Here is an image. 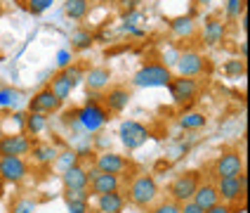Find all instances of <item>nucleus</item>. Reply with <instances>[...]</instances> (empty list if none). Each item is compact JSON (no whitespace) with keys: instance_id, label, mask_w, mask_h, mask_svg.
I'll return each instance as SVG.
<instances>
[{"instance_id":"nucleus-1","label":"nucleus","mask_w":250,"mask_h":213,"mask_svg":"<svg viewBox=\"0 0 250 213\" xmlns=\"http://www.w3.org/2000/svg\"><path fill=\"white\" fill-rule=\"evenodd\" d=\"M156 199H158V185L153 175H137L127 187V201L139 209L151 206Z\"/></svg>"},{"instance_id":"nucleus-2","label":"nucleus","mask_w":250,"mask_h":213,"mask_svg":"<svg viewBox=\"0 0 250 213\" xmlns=\"http://www.w3.org/2000/svg\"><path fill=\"white\" fill-rule=\"evenodd\" d=\"M76 121H78V126L83 128L85 133H97V130L106 126L109 112L99 102H85L83 107L76 112Z\"/></svg>"},{"instance_id":"nucleus-3","label":"nucleus","mask_w":250,"mask_h":213,"mask_svg":"<svg viewBox=\"0 0 250 213\" xmlns=\"http://www.w3.org/2000/svg\"><path fill=\"white\" fill-rule=\"evenodd\" d=\"M215 189L220 194V201L229 204V206L243 201L246 199V189H248V175H246V170L241 175H234V178H217Z\"/></svg>"},{"instance_id":"nucleus-4","label":"nucleus","mask_w":250,"mask_h":213,"mask_svg":"<svg viewBox=\"0 0 250 213\" xmlns=\"http://www.w3.org/2000/svg\"><path fill=\"white\" fill-rule=\"evenodd\" d=\"M132 81L139 88H163V85H170L172 71L167 69L166 64H144L132 76Z\"/></svg>"},{"instance_id":"nucleus-5","label":"nucleus","mask_w":250,"mask_h":213,"mask_svg":"<svg viewBox=\"0 0 250 213\" xmlns=\"http://www.w3.org/2000/svg\"><path fill=\"white\" fill-rule=\"evenodd\" d=\"M198 185H201V173L198 170H184L180 175H175V180L170 183V199L177 201V204L191 201Z\"/></svg>"},{"instance_id":"nucleus-6","label":"nucleus","mask_w":250,"mask_h":213,"mask_svg":"<svg viewBox=\"0 0 250 213\" xmlns=\"http://www.w3.org/2000/svg\"><path fill=\"white\" fill-rule=\"evenodd\" d=\"M243 170H246V161H243V156L238 154L236 149L222 152L212 164L215 178H234V175H241Z\"/></svg>"},{"instance_id":"nucleus-7","label":"nucleus","mask_w":250,"mask_h":213,"mask_svg":"<svg viewBox=\"0 0 250 213\" xmlns=\"http://www.w3.org/2000/svg\"><path fill=\"white\" fill-rule=\"evenodd\" d=\"M28 175V161L24 156H0V180L2 183H21Z\"/></svg>"},{"instance_id":"nucleus-8","label":"nucleus","mask_w":250,"mask_h":213,"mask_svg":"<svg viewBox=\"0 0 250 213\" xmlns=\"http://www.w3.org/2000/svg\"><path fill=\"white\" fill-rule=\"evenodd\" d=\"M118 138L125 147L132 152V149H139L144 142L151 138V133L146 130V126H142L139 121H123L121 128H118Z\"/></svg>"},{"instance_id":"nucleus-9","label":"nucleus","mask_w":250,"mask_h":213,"mask_svg":"<svg viewBox=\"0 0 250 213\" xmlns=\"http://www.w3.org/2000/svg\"><path fill=\"white\" fill-rule=\"evenodd\" d=\"M31 138L26 133H7L0 135V156H26L31 152Z\"/></svg>"},{"instance_id":"nucleus-10","label":"nucleus","mask_w":250,"mask_h":213,"mask_svg":"<svg viewBox=\"0 0 250 213\" xmlns=\"http://www.w3.org/2000/svg\"><path fill=\"white\" fill-rule=\"evenodd\" d=\"M201 85H198V78H187V76H180V78H172L170 81V93H172V99L177 104H184V102H191V99L198 95Z\"/></svg>"},{"instance_id":"nucleus-11","label":"nucleus","mask_w":250,"mask_h":213,"mask_svg":"<svg viewBox=\"0 0 250 213\" xmlns=\"http://www.w3.org/2000/svg\"><path fill=\"white\" fill-rule=\"evenodd\" d=\"M177 71H180V76H187V78H196L203 67H206V59L201 52H196V50H187V52H182L177 57Z\"/></svg>"},{"instance_id":"nucleus-12","label":"nucleus","mask_w":250,"mask_h":213,"mask_svg":"<svg viewBox=\"0 0 250 213\" xmlns=\"http://www.w3.org/2000/svg\"><path fill=\"white\" fill-rule=\"evenodd\" d=\"M90 175V192L92 194H109V192H116L121 189V178L118 175H111V173H99V170H87Z\"/></svg>"},{"instance_id":"nucleus-13","label":"nucleus","mask_w":250,"mask_h":213,"mask_svg":"<svg viewBox=\"0 0 250 213\" xmlns=\"http://www.w3.org/2000/svg\"><path fill=\"white\" fill-rule=\"evenodd\" d=\"M62 107V102L55 97V93L50 90V88H42V90H38L36 95H33V99L28 102V109L31 112H36V114H52L57 112Z\"/></svg>"},{"instance_id":"nucleus-14","label":"nucleus","mask_w":250,"mask_h":213,"mask_svg":"<svg viewBox=\"0 0 250 213\" xmlns=\"http://www.w3.org/2000/svg\"><path fill=\"white\" fill-rule=\"evenodd\" d=\"M95 166L99 173H111V175H121L123 170H127V161L125 156L116 154V152H102L95 159Z\"/></svg>"},{"instance_id":"nucleus-15","label":"nucleus","mask_w":250,"mask_h":213,"mask_svg":"<svg viewBox=\"0 0 250 213\" xmlns=\"http://www.w3.org/2000/svg\"><path fill=\"white\" fill-rule=\"evenodd\" d=\"M62 183H64V189H87L90 175L81 164H76V166H71L62 173Z\"/></svg>"},{"instance_id":"nucleus-16","label":"nucleus","mask_w":250,"mask_h":213,"mask_svg":"<svg viewBox=\"0 0 250 213\" xmlns=\"http://www.w3.org/2000/svg\"><path fill=\"white\" fill-rule=\"evenodd\" d=\"M127 102H130V90L123 88V85H116L104 97V109L109 114H121L127 107Z\"/></svg>"},{"instance_id":"nucleus-17","label":"nucleus","mask_w":250,"mask_h":213,"mask_svg":"<svg viewBox=\"0 0 250 213\" xmlns=\"http://www.w3.org/2000/svg\"><path fill=\"white\" fill-rule=\"evenodd\" d=\"M28 154L33 159V164H38V166H50V164H55L59 149H57L52 142H33Z\"/></svg>"},{"instance_id":"nucleus-18","label":"nucleus","mask_w":250,"mask_h":213,"mask_svg":"<svg viewBox=\"0 0 250 213\" xmlns=\"http://www.w3.org/2000/svg\"><path fill=\"white\" fill-rule=\"evenodd\" d=\"M191 201L198 204L203 211H208V209H212L215 204H220V194H217V189H215V183H201L196 187Z\"/></svg>"},{"instance_id":"nucleus-19","label":"nucleus","mask_w":250,"mask_h":213,"mask_svg":"<svg viewBox=\"0 0 250 213\" xmlns=\"http://www.w3.org/2000/svg\"><path fill=\"white\" fill-rule=\"evenodd\" d=\"M125 204H127V199L123 197V192H121V189L109 192V194H99L97 197L99 213H123Z\"/></svg>"},{"instance_id":"nucleus-20","label":"nucleus","mask_w":250,"mask_h":213,"mask_svg":"<svg viewBox=\"0 0 250 213\" xmlns=\"http://www.w3.org/2000/svg\"><path fill=\"white\" fill-rule=\"evenodd\" d=\"M85 85L90 88V90H104L109 81H111V71L106 69V67H92L90 71H85Z\"/></svg>"},{"instance_id":"nucleus-21","label":"nucleus","mask_w":250,"mask_h":213,"mask_svg":"<svg viewBox=\"0 0 250 213\" xmlns=\"http://www.w3.org/2000/svg\"><path fill=\"white\" fill-rule=\"evenodd\" d=\"M224 33H227V28L220 19H208L206 24H203V41L206 45L210 47H215V45H220L224 41Z\"/></svg>"},{"instance_id":"nucleus-22","label":"nucleus","mask_w":250,"mask_h":213,"mask_svg":"<svg viewBox=\"0 0 250 213\" xmlns=\"http://www.w3.org/2000/svg\"><path fill=\"white\" fill-rule=\"evenodd\" d=\"M50 90L55 93V97L59 99V102H64V99L71 97V93H73V85H71V81L66 78V73H64V71H59V73H55V76H52Z\"/></svg>"},{"instance_id":"nucleus-23","label":"nucleus","mask_w":250,"mask_h":213,"mask_svg":"<svg viewBox=\"0 0 250 213\" xmlns=\"http://www.w3.org/2000/svg\"><path fill=\"white\" fill-rule=\"evenodd\" d=\"M45 128H47V116L45 114L31 112L28 116H24V130H26V135H41Z\"/></svg>"},{"instance_id":"nucleus-24","label":"nucleus","mask_w":250,"mask_h":213,"mask_svg":"<svg viewBox=\"0 0 250 213\" xmlns=\"http://www.w3.org/2000/svg\"><path fill=\"white\" fill-rule=\"evenodd\" d=\"M64 12L66 17L71 19H85L87 12H90V0H66V5H64Z\"/></svg>"},{"instance_id":"nucleus-25","label":"nucleus","mask_w":250,"mask_h":213,"mask_svg":"<svg viewBox=\"0 0 250 213\" xmlns=\"http://www.w3.org/2000/svg\"><path fill=\"white\" fill-rule=\"evenodd\" d=\"M206 114L203 112H187L180 116V126L184 128V130H198V128L206 126Z\"/></svg>"},{"instance_id":"nucleus-26","label":"nucleus","mask_w":250,"mask_h":213,"mask_svg":"<svg viewBox=\"0 0 250 213\" xmlns=\"http://www.w3.org/2000/svg\"><path fill=\"white\" fill-rule=\"evenodd\" d=\"M170 28L175 31V36L189 38V36L194 33V19H191V17H177V19H172Z\"/></svg>"},{"instance_id":"nucleus-27","label":"nucleus","mask_w":250,"mask_h":213,"mask_svg":"<svg viewBox=\"0 0 250 213\" xmlns=\"http://www.w3.org/2000/svg\"><path fill=\"white\" fill-rule=\"evenodd\" d=\"M71 45H73L76 50H87V47L92 45V33H90L87 28L73 31V33H71Z\"/></svg>"},{"instance_id":"nucleus-28","label":"nucleus","mask_w":250,"mask_h":213,"mask_svg":"<svg viewBox=\"0 0 250 213\" xmlns=\"http://www.w3.org/2000/svg\"><path fill=\"white\" fill-rule=\"evenodd\" d=\"M55 164H57V168L64 173L66 168H71V166H76V164H78V154H76L73 149L59 152V154H57V159H55Z\"/></svg>"},{"instance_id":"nucleus-29","label":"nucleus","mask_w":250,"mask_h":213,"mask_svg":"<svg viewBox=\"0 0 250 213\" xmlns=\"http://www.w3.org/2000/svg\"><path fill=\"white\" fill-rule=\"evenodd\" d=\"M64 73H66V78L71 81L73 88H76L78 83H83V78H85V71L81 69V67H76V64H69V67L64 69Z\"/></svg>"},{"instance_id":"nucleus-30","label":"nucleus","mask_w":250,"mask_h":213,"mask_svg":"<svg viewBox=\"0 0 250 213\" xmlns=\"http://www.w3.org/2000/svg\"><path fill=\"white\" fill-rule=\"evenodd\" d=\"M17 99H19V93L14 88H0V107H14Z\"/></svg>"},{"instance_id":"nucleus-31","label":"nucleus","mask_w":250,"mask_h":213,"mask_svg":"<svg viewBox=\"0 0 250 213\" xmlns=\"http://www.w3.org/2000/svg\"><path fill=\"white\" fill-rule=\"evenodd\" d=\"M26 5L31 14H42L45 10H50L55 5V0H26Z\"/></svg>"},{"instance_id":"nucleus-32","label":"nucleus","mask_w":250,"mask_h":213,"mask_svg":"<svg viewBox=\"0 0 250 213\" xmlns=\"http://www.w3.org/2000/svg\"><path fill=\"white\" fill-rule=\"evenodd\" d=\"M36 206H38V204H36L33 199H19V201H14L12 213H33Z\"/></svg>"},{"instance_id":"nucleus-33","label":"nucleus","mask_w":250,"mask_h":213,"mask_svg":"<svg viewBox=\"0 0 250 213\" xmlns=\"http://www.w3.org/2000/svg\"><path fill=\"white\" fill-rule=\"evenodd\" d=\"M151 213H180V204L172 201V199H167V201L156 204V206L151 209Z\"/></svg>"},{"instance_id":"nucleus-34","label":"nucleus","mask_w":250,"mask_h":213,"mask_svg":"<svg viewBox=\"0 0 250 213\" xmlns=\"http://www.w3.org/2000/svg\"><path fill=\"white\" fill-rule=\"evenodd\" d=\"M64 199L66 201H90V192L87 189H64Z\"/></svg>"},{"instance_id":"nucleus-35","label":"nucleus","mask_w":250,"mask_h":213,"mask_svg":"<svg viewBox=\"0 0 250 213\" xmlns=\"http://www.w3.org/2000/svg\"><path fill=\"white\" fill-rule=\"evenodd\" d=\"M227 73L229 76H243L246 73V62H241V59H231V62H227Z\"/></svg>"},{"instance_id":"nucleus-36","label":"nucleus","mask_w":250,"mask_h":213,"mask_svg":"<svg viewBox=\"0 0 250 213\" xmlns=\"http://www.w3.org/2000/svg\"><path fill=\"white\" fill-rule=\"evenodd\" d=\"M243 10V0H227V14L229 17H238Z\"/></svg>"},{"instance_id":"nucleus-37","label":"nucleus","mask_w":250,"mask_h":213,"mask_svg":"<svg viewBox=\"0 0 250 213\" xmlns=\"http://www.w3.org/2000/svg\"><path fill=\"white\" fill-rule=\"evenodd\" d=\"M69 213H87V201H66Z\"/></svg>"},{"instance_id":"nucleus-38","label":"nucleus","mask_w":250,"mask_h":213,"mask_svg":"<svg viewBox=\"0 0 250 213\" xmlns=\"http://www.w3.org/2000/svg\"><path fill=\"white\" fill-rule=\"evenodd\" d=\"M180 213H206V211L194 201H184V204H180Z\"/></svg>"},{"instance_id":"nucleus-39","label":"nucleus","mask_w":250,"mask_h":213,"mask_svg":"<svg viewBox=\"0 0 250 213\" xmlns=\"http://www.w3.org/2000/svg\"><path fill=\"white\" fill-rule=\"evenodd\" d=\"M57 64H59V67H64V69L69 67L71 64V52L69 50H59V55H57Z\"/></svg>"},{"instance_id":"nucleus-40","label":"nucleus","mask_w":250,"mask_h":213,"mask_svg":"<svg viewBox=\"0 0 250 213\" xmlns=\"http://www.w3.org/2000/svg\"><path fill=\"white\" fill-rule=\"evenodd\" d=\"M206 213H234V209H231L229 204L220 201V204H215V206H212V209H208Z\"/></svg>"},{"instance_id":"nucleus-41","label":"nucleus","mask_w":250,"mask_h":213,"mask_svg":"<svg viewBox=\"0 0 250 213\" xmlns=\"http://www.w3.org/2000/svg\"><path fill=\"white\" fill-rule=\"evenodd\" d=\"M121 5H123L127 12H132V10H135V7L139 5V0H121Z\"/></svg>"},{"instance_id":"nucleus-42","label":"nucleus","mask_w":250,"mask_h":213,"mask_svg":"<svg viewBox=\"0 0 250 213\" xmlns=\"http://www.w3.org/2000/svg\"><path fill=\"white\" fill-rule=\"evenodd\" d=\"M196 2H198V5H210L212 0H196Z\"/></svg>"}]
</instances>
